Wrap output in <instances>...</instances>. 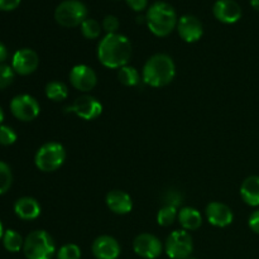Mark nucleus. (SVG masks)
Here are the masks:
<instances>
[{
  "instance_id": "39448f33",
  "label": "nucleus",
  "mask_w": 259,
  "mask_h": 259,
  "mask_svg": "<svg viewBox=\"0 0 259 259\" xmlns=\"http://www.w3.org/2000/svg\"><path fill=\"white\" fill-rule=\"evenodd\" d=\"M55 19L62 27H77L88 19V8L80 0H65L56 8Z\"/></svg>"
},
{
  "instance_id": "a211bd4d",
  "label": "nucleus",
  "mask_w": 259,
  "mask_h": 259,
  "mask_svg": "<svg viewBox=\"0 0 259 259\" xmlns=\"http://www.w3.org/2000/svg\"><path fill=\"white\" fill-rule=\"evenodd\" d=\"M14 211L22 220H34L39 217L40 206L33 197H22L15 202Z\"/></svg>"
},
{
  "instance_id": "f704fd0d",
  "label": "nucleus",
  "mask_w": 259,
  "mask_h": 259,
  "mask_svg": "<svg viewBox=\"0 0 259 259\" xmlns=\"http://www.w3.org/2000/svg\"><path fill=\"white\" fill-rule=\"evenodd\" d=\"M250 5H252L255 10H259V0H250Z\"/></svg>"
},
{
  "instance_id": "dca6fc26",
  "label": "nucleus",
  "mask_w": 259,
  "mask_h": 259,
  "mask_svg": "<svg viewBox=\"0 0 259 259\" xmlns=\"http://www.w3.org/2000/svg\"><path fill=\"white\" fill-rule=\"evenodd\" d=\"M206 217L211 225L225 228L233 223V212L227 205L222 202H210L206 206Z\"/></svg>"
},
{
  "instance_id": "4c0bfd02",
  "label": "nucleus",
  "mask_w": 259,
  "mask_h": 259,
  "mask_svg": "<svg viewBox=\"0 0 259 259\" xmlns=\"http://www.w3.org/2000/svg\"><path fill=\"white\" fill-rule=\"evenodd\" d=\"M191 259H192V258H191Z\"/></svg>"
},
{
  "instance_id": "473e14b6",
  "label": "nucleus",
  "mask_w": 259,
  "mask_h": 259,
  "mask_svg": "<svg viewBox=\"0 0 259 259\" xmlns=\"http://www.w3.org/2000/svg\"><path fill=\"white\" fill-rule=\"evenodd\" d=\"M248 224H249V228L253 232L259 234V210H257V211H254L250 215L249 223H248Z\"/></svg>"
},
{
  "instance_id": "7ed1b4c3",
  "label": "nucleus",
  "mask_w": 259,
  "mask_h": 259,
  "mask_svg": "<svg viewBox=\"0 0 259 259\" xmlns=\"http://www.w3.org/2000/svg\"><path fill=\"white\" fill-rule=\"evenodd\" d=\"M146 23L154 35L166 37L177 25L176 12L168 3L156 2L147 12Z\"/></svg>"
},
{
  "instance_id": "aec40b11",
  "label": "nucleus",
  "mask_w": 259,
  "mask_h": 259,
  "mask_svg": "<svg viewBox=\"0 0 259 259\" xmlns=\"http://www.w3.org/2000/svg\"><path fill=\"white\" fill-rule=\"evenodd\" d=\"M179 220L185 230H196L202 224L201 214L194 207L181 209V211L179 212Z\"/></svg>"
},
{
  "instance_id": "7c9ffc66",
  "label": "nucleus",
  "mask_w": 259,
  "mask_h": 259,
  "mask_svg": "<svg viewBox=\"0 0 259 259\" xmlns=\"http://www.w3.org/2000/svg\"><path fill=\"white\" fill-rule=\"evenodd\" d=\"M20 4V0H0V10L10 12Z\"/></svg>"
},
{
  "instance_id": "9d476101",
  "label": "nucleus",
  "mask_w": 259,
  "mask_h": 259,
  "mask_svg": "<svg viewBox=\"0 0 259 259\" xmlns=\"http://www.w3.org/2000/svg\"><path fill=\"white\" fill-rule=\"evenodd\" d=\"M133 249L139 257L144 259H156L161 255L162 244L157 237L144 233L134 239Z\"/></svg>"
},
{
  "instance_id": "4be33fe9",
  "label": "nucleus",
  "mask_w": 259,
  "mask_h": 259,
  "mask_svg": "<svg viewBox=\"0 0 259 259\" xmlns=\"http://www.w3.org/2000/svg\"><path fill=\"white\" fill-rule=\"evenodd\" d=\"M3 244H4V248L8 250V252L17 253L23 248V245H24V240H23L22 235H20L19 233H17L15 230L9 229L4 233V237H3Z\"/></svg>"
},
{
  "instance_id": "393cba45",
  "label": "nucleus",
  "mask_w": 259,
  "mask_h": 259,
  "mask_svg": "<svg viewBox=\"0 0 259 259\" xmlns=\"http://www.w3.org/2000/svg\"><path fill=\"white\" fill-rule=\"evenodd\" d=\"M100 23L95 19L88 18L81 24V33L83 34V37L89 38V39H95V38H98L100 35Z\"/></svg>"
},
{
  "instance_id": "2f4dec72",
  "label": "nucleus",
  "mask_w": 259,
  "mask_h": 259,
  "mask_svg": "<svg viewBox=\"0 0 259 259\" xmlns=\"http://www.w3.org/2000/svg\"><path fill=\"white\" fill-rule=\"evenodd\" d=\"M129 7L132 8L136 12H142L143 9H146L147 4H148V0H126Z\"/></svg>"
},
{
  "instance_id": "0eeeda50",
  "label": "nucleus",
  "mask_w": 259,
  "mask_h": 259,
  "mask_svg": "<svg viewBox=\"0 0 259 259\" xmlns=\"http://www.w3.org/2000/svg\"><path fill=\"white\" fill-rule=\"evenodd\" d=\"M194 249L192 238L185 230H176L166 240V253L171 259H187Z\"/></svg>"
},
{
  "instance_id": "e433bc0d",
  "label": "nucleus",
  "mask_w": 259,
  "mask_h": 259,
  "mask_svg": "<svg viewBox=\"0 0 259 259\" xmlns=\"http://www.w3.org/2000/svg\"><path fill=\"white\" fill-rule=\"evenodd\" d=\"M3 237H4V230H3V224L2 222H0V239H2Z\"/></svg>"
},
{
  "instance_id": "20e7f679",
  "label": "nucleus",
  "mask_w": 259,
  "mask_h": 259,
  "mask_svg": "<svg viewBox=\"0 0 259 259\" xmlns=\"http://www.w3.org/2000/svg\"><path fill=\"white\" fill-rule=\"evenodd\" d=\"M23 250L27 259H52L56 253V245L47 232L34 230L25 238Z\"/></svg>"
},
{
  "instance_id": "c756f323",
  "label": "nucleus",
  "mask_w": 259,
  "mask_h": 259,
  "mask_svg": "<svg viewBox=\"0 0 259 259\" xmlns=\"http://www.w3.org/2000/svg\"><path fill=\"white\" fill-rule=\"evenodd\" d=\"M103 28L108 34H114L119 28V19L115 15H106L103 20Z\"/></svg>"
},
{
  "instance_id": "423d86ee",
  "label": "nucleus",
  "mask_w": 259,
  "mask_h": 259,
  "mask_svg": "<svg viewBox=\"0 0 259 259\" xmlns=\"http://www.w3.org/2000/svg\"><path fill=\"white\" fill-rule=\"evenodd\" d=\"M66 159V151L62 144L51 142L40 147L35 153V166L43 172H53L60 168Z\"/></svg>"
},
{
  "instance_id": "f257e3e1",
  "label": "nucleus",
  "mask_w": 259,
  "mask_h": 259,
  "mask_svg": "<svg viewBox=\"0 0 259 259\" xmlns=\"http://www.w3.org/2000/svg\"><path fill=\"white\" fill-rule=\"evenodd\" d=\"M132 56L131 40L123 34H106L98 47L99 61L108 68L126 66Z\"/></svg>"
},
{
  "instance_id": "72a5a7b5",
  "label": "nucleus",
  "mask_w": 259,
  "mask_h": 259,
  "mask_svg": "<svg viewBox=\"0 0 259 259\" xmlns=\"http://www.w3.org/2000/svg\"><path fill=\"white\" fill-rule=\"evenodd\" d=\"M7 57H8L7 47L4 46V43L0 42V63L4 62V61L7 60Z\"/></svg>"
},
{
  "instance_id": "f8f14e48",
  "label": "nucleus",
  "mask_w": 259,
  "mask_h": 259,
  "mask_svg": "<svg viewBox=\"0 0 259 259\" xmlns=\"http://www.w3.org/2000/svg\"><path fill=\"white\" fill-rule=\"evenodd\" d=\"M70 81L75 89L82 93H88L95 88L98 77L91 67L86 65H77L71 70Z\"/></svg>"
},
{
  "instance_id": "1a4fd4ad",
  "label": "nucleus",
  "mask_w": 259,
  "mask_h": 259,
  "mask_svg": "<svg viewBox=\"0 0 259 259\" xmlns=\"http://www.w3.org/2000/svg\"><path fill=\"white\" fill-rule=\"evenodd\" d=\"M66 111L76 114L85 120H94L103 113V105L93 96L83 95L76 99L72 105L66 108Z\"/></svg>"
},
{
  "instance_id": "6e6552de",
  "label": "nucleus",
  "mask_w": 259,
  "mask_h": 259,
  "mask_svg": "<svg viewBox=\"0 0 259 259\" xmlns=\"http://www.w3.org/2000/svg\"><path fill=\"white\" fill-rule=\"evenodd\" d=\"M10 110L17 119L22 121H32L39 115V104L30 95H18L10 101Z\"/></svg>"
},
{
  "instance_id": "cd10ccee",
  "label": "nucleus",
  "mask_w": 259,
  "mask_h": 259,
  "mask_svg": "<svg viewBox=\"0 0 259 259\" xmlns=\"http://www.w3.org/2000/svg\"><path fill=\"white\" fill-rule=\"evenodd\" d=\"M14 80V70L10 66L0 63V89H5Z\"/></svg>"
},
{
  "instance_id": "c85d7f7f",
  "label": "nucleus",
  "mask_w": 259,
  "mask_h": 259,
  "mask_svg": "<svg viewBox=\"0 0 259 259\" xmlns=\"http://www.w3.org/2000/svg\"><path fill=\"white\" fill-rule=\"evenodd\" d=\"M17 141V134L10 126H0V144L2 146H12Z\"/></svg>"
},
{
  "instance_id": "f03ea898",
  "label": "nucleus",
  "mask_w": 259,
  "mask_h": 259,
  "mask_svg": "<svg viewBox=\"0 0 259 259\" xmlns=\"http://www.w3.org/2000/svg\"><path fill=\"white\" fill-rule=\"evenodd\" d=\"M176 67L169 56L164 53L154 55L149 58L143 67V80L153 88H163L174 80Z\"/></svg>"
},
{
  "instance_id": "412c9836",
  "label": "nucleus",
  "mask_w": 259,
  "mask_h": 259,
  "mask_svg": "<svg viewBox=\"0 0 259 259\" xmlns=\"http://www.w3.org/2000/svg\"><path fill=\"white\" fill-rule=\"evenodd\" d=\"M46 95L52 101H62L68 96V89L63 82L51 81L46 86Z\"/></svg>"
},
{
  "instance_id": "c9c22d12",
  "label": "nucleus",
  "mask_w": 259,
  "mask_h": 259,
  "mask_svg": "<svg viewBox=\"0 0 259 259\" xmlns=\"http://www.w3.org/2000/svg\"><path fill=\"white\" fill-rule=\"evenodd\" d=\"M3 120H4V113H3V109L0 108V126H2Z\"/></svg>"
},
{
  "instance_id": "6ab92c4d",
  "label": "nucleus",
  "mask_w": 259,
  "mask_h": 259,
  "mask_svg": "<svg viewBox=\"0 0 259 259\" xmlns=\"http://www.w3.org/2000/svg\"><path fill=\"white\" fill-rule=\"evenodd\" d=\"M240 195L249 206L259 205V176H250L244 180L240 187Z\"/></svg>"
},
{
  "instance_id": "4468645a",
  "label": "nucleus",
  "mask_w": 259,
  "mask_h": 259,
  "mask_svg": "<svg viewBox=\"0 0 259 259\" xmlns=\"http://www.w3.org/2000/svg\"><path fill=\"white\" fill-rule=\"evenodd\" d=\"M212 13L219 22L233 24L242 17V8L235 0H218L212 8Z\"/></svg>"
},
{
  "instance_id": "2eb2a0df",
  "label": "nucleus",
  "mask_w": 259,
  "mask_h": 259,
  "mask_svg": "<svg viewBox=\"0 0 259 259\" xmlns=\"http://www.w3.org/2000/svg\"><path fill=\"white\" fill-rule=\"evenodd\" d=\"M93 254L96 259H116L120 254V245L109 235H101L93 243Z\"/></svg>"
},
{
  "instance_id": "bb28decb",
  "label": "nucleus",
  "mask_w": 259,
  "mask_h": 259,
  "mask_svg": "<svg viewBox=\"0 0 259 259\" xmlns=\"http://www.w3.org/2000/svg\"><path fill=\"white\" fill-rule=\"evenodd\" d=\"M58 259H80L81 250L76 244H66L60 248L57 253Z\"/></svg>"
},
{
  "instance_id": "b1692460",
  "label": "nucleus",
  "mask_w": 259,
  "mask_h": 259,
  "mask_svg": "<svg viewBox=\"0 0 259 259\" xmlns=\"http://www.w3.org/2000/svg\"><path fill=\"white\" fill-rule=\"evenodd\" d=\"M177 218V207L174 205H166L162 207L157 214V223L161 227H169L174 224V222Z\"/></svg>"
},
{
  "instance_id": "f3484780",
  "label": "nucleus",
  "mask_w": 259,
  "mask_h": 259,
  "mask_svg": "<svg viewBox=\"0 0 259 259\" xmlns=\"http://www.w3.org/2000/svg\"><path fill=\"white\" fill-rule=\"evenodd\" d=\"M106 205L115 214H128L133 209V201L126 192L113 190L106 195Z\"/></svg>"
},
{
  "instance_id": "a878e982",
  "label": "nucleus",
  "mask_w": 259,
  "mask_h": 259,
  "mask_svg": "<svg viewBox=\"0 0 259 259\" xmlns=\"http://www.w3.org/2000/svg\"><path fill=\"white\" fill-rule=\"evenodd\" d=\"M13 182L12 169L4 162H0V195L5 194L10 189Z\"/></svg>"
},
{
  "instance_id": "9b49d317",
  "label": "nucleus",
  "mask_w": 259,
  "mask_h": 259,
  "mask_svg": "<svg viewBox=\"0 0 259 259\" xmlns=\"http://www.w3.org/2000/svg\"><path fill=\"white\" fill-rule=\"evenodd\" d=\"M38 65H39L38 55L29 48H23V50L17 51L13 56L12 67L14 72L19 73V75H30L37 70Z\"/></svg>"
},
{
  "instance_id": "ddd939ff",
  "label": "nucleus",
  "mask_w": 259,
  "mask_h": 259,
  "mask_svg": "<svg viewBox=\"0 0 259 259\" xmlns=\"http://www.w3.org/2000/svg\"><path fill=\"white\" fill-rule=\"evenodd\" d=\"M177 30H179L180 37L187 43L197 42L204 33L201 22L191 14L180 18V20L177 22Z\"/></svg>"
},
{
  "instance_id": "5701e85b",
  "label": "nucleus",
  "mask_w": 259,
  "mask_h": 259,
  "mask_svg": "<svg viewBox=\"0 0 259 259\" xmlns=\"http://www.w3.org/2000/svg\"><path fill=\"white\" fill-rule=\"evenodd\" d=\"M118 77L119 81L125 86H136L141 81L138 71L131 66H124V67L119 68Z\"/></svg>"
}]
</instances>
